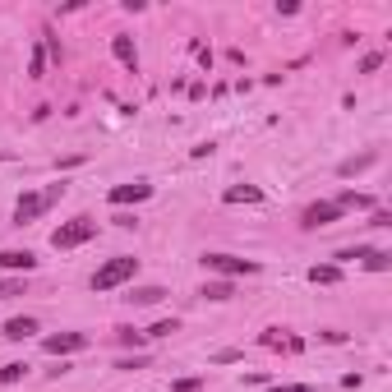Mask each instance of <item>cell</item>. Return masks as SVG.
Here are the masks:
<instances>
[{"label": "cell", "instance_id": "obj_1", "mask_svg": "<svg viewBox=\"0 0 392 392\" xmlns=\"http://www.w3.org/2000/svg\"><path fill=\"white\" fill-rule=\"evenodd\" d=\"M134 272H138V258H134V254H116V258H106L102 268L92 272V291H116V287H125Z\"/></svg>", "mask_w": 392, "mask_h": 392}, {"label": "cell", "instance_id": "obj_2", "mask_svg": "<svg viewBox=\"0 0 392 392\" xmlns=\"http://www.w3.org/2000/svg\"><path fill=\"white\" fill-rule=\"evenodd\" d=\"M92 236H97V222L92 217H74V222H61V227L51 231V249H79Z\"/></svg>", "mask_w": 392, "mask_h": 392}, {"label": "cell", "instance_id": "obj_3", "mask_svg": "<svg viewBox=\"0 0 392 392\" xmlns=\"http://www.w3.org/2000/svg\"><path fill=\"white\" fill-rule=\"evenodd\" d=\"M61 194H65V185H51V189H42V194H23V198L14 203V227H28V222H37V217H42V212L51 208Z\"/></svg>", "mask_w": 392, "mask_h": 392}, {"label": "cell", "instance_id": "obj_4", "mask_svg": "<svg viewBox=\"0 0 392 392\" xmlns=\"http://www.w3.org/2000/svg\"><path fill=\"white\" fill-rule=\"evenodd\" d=\"M203 268L217 272V277H249V272H258L254 258H231V254H203Z\"/></svg>", "mask_w": 392, "mask_h": 392}, {"label": "cell", "instance_id": "obj_5", "mask_svg": "<svg viewBox=\"0 0 392 392\" xmlns=\"http://www.w3.org/2000/svg\"><path fill=\"white\" fill-rule=\"evenodd\" d=\"M88 347V332H56V337H42L46 355H74V351Z\"/></svg>", "mask_w": 392, "mask_h": 392}, {"label": "cell", "instance_id": "obj_6", "mask_svg": "<svg viewBox=\"0 0 392 392\" xmlns=\"http://www.w3.org/2000/svg\"><path fill=\"white\" fill-rule=\"evenodd\" d=\"M337 217H342V208H337V203H309V208L300 212V227L305 231H318V227H332V222H337Z\"/></svg>", "mask_w": 392, "mask_h": 392}, {"label": "cell", "instance_id": "obj_7", "mask_svg": "<svg viewBox=\"0 0 392 392\" xmlns=\"http://www.w3.org/2000/svg\"><path fill=\"white\" fill-rule=\"evenodd\" d=\"M0 268L10 272V277H14V272L28 277V272L37 268V254H32V249H0Z\"/></svg>", "mask_w": 392, "mask_h": 392}, {"label": "cell", "instance_id": "obj_8", "mask_svg": "<svg viewBox=\"0 0 392 392\" xmlns=\"http://www.w3.org/2000/svg\"><path fill=\"white\" fill-rule=\"evenodd\" d=\"M111 203H116V208H125V203H143V198H152V185L148 180H134V185H116V189H111Z\"/></svg>", "mask_w": 392, "mask_h": 392}, {"label": "cell", "instance_id": "obj_9", "mask_svg": "<svg viewBox=\"0 0 392 392\" xmlns=\"http://www.w3.org/2000/svg\"><path fill=\"white\" fill-rule=\"evenodd\" d=\"M111 56L125 65V70H138V46H134V37H111Z\"/></svg>", "mask_w": 392, "mask_h": 392}, {"label": "cell", "instance_id": "obj_10", "mask_svg": "<svg viewBox=\"0 0 392 392\" xmlns=\"http://www.w3.org/2000/svg\"><path fill=\"white\" fill-rule=\"evenodd\" d=\"M32 332H37V318H10V323H5V337H10V342H28Z\"/></svg>", "mask_w": 392, "mask_h": 392}, {"label": "cell", "instance_id": "obj_11", "mask_svg": "<svg viewBox=\"0 0 392 392\" xmlns=\"http://www.w3.org/2000/svg\"><path fill=\"white\" fill-rule=\"evenodd\" d=\"M222 198H227V203H263V189H258V185H231Z\"/></svg>", "mask_w": 392, "mask_h": 392}, {"label": "cell", "instance_id": "obj_12", "mask_svg": "<svg viewBox=\"0 0 392 392\" xmlns=\"http://www.w3.org/2000/svg\"><path fill=\"white\" fill-rule=\"evenodd\" d=\"M309 282H314V287H332V282H342V268H337V263H314V268H309Z\"/></svg>", "mask_w": 392, "mask_h": 392}, {"label": "cell", "instance_id": "obj_13", "mask_svg": "<svg viewBox=\"0 0 392 392\" xmlns=\"http://www.w3.org/2000/svg\"><path fill=\"white\" fill-rule=\"evenodd\" d=\"M125 300H130V305H162V300H166V291H162V287H134L130 296H125Z\"/></svg>", "mask_w": 392, "mask_h": 392}, {"label": "cell", "instance_id": "obj_14", "mask_svg": "<svg viewBox=\"0 0 392 392\" xmlns=\"http://www.w3.org/2000/svg\"><path fill=\"white\" fill-rule=\"evenodd\" d=\"M332 203H337V208L347 212V208H369V203H374V198H369V194H355V189H342V194L332 198Z\"/></svg>", "mask_w": 392, "mask_h": 392}, {"label": "cell", "instance_id": "obj_15", "mask_svg": "<svg viewBox=\"0 0 392 392\" xmlns=\"http://www.w3.org/2000/svg\"><path fill=\"white\" fill-rule=\"evenodd\" d=\"M198 296H203V300H231V296H236V287H231L227 277H222V282H208V287L198 291Z\"/></svg>", "mask_w": 392, "mask_h": 392}, {"label": "cell", "instance_id": "obj_16", "mask_svg": "<svg viewBox=\"0 0 392 392\" xmlns=\"http://www.w3.org/2000/svg\"><path fill=\"white\" fill-rule=\"evenodd\" d=\"M374 162H378L374 152H360V157H347V162L337 166V176H355V171H364V166H374Z\"/></svg>", "mask_w": 392, "mask_h": 392}, {"label": "cell", "instance_id": "obj_17", "mask_svg": "<svg viewBox=\"0 0 392 392\" xmlns=\"http://www.w3.org/2000/svg\"><path fill=\"white\" fill-rule=\"evenodd\" d=\"M364 268H369V272H388L392 268V254H388V249H369V254H364Z\"/></svg>", "mask_w": 392, "mask_h": 392}, {"label": "cell", "instance_id": "obj_18", "mask_svg": "<svg viewBox=\"0 0 392 392\" xmlns=\"http://www.w3.org/2000/svg\"><path fill=\"white\" fill-rule=\"evenodd\" d=\"M23 374H28V364H23V360H10V364H5V369H0V383L10 388V383H19V378H23Z\"/></svg>", "mask_w": 392, "mask_h": 392}, {"label": "cell", "instance_id": "obj_19", "mask_svg": "<svg viewBox=\"0 0 392 392\" xmlns=\"http://www.w3.org/2000/svg\"><path fill=\"white\" fill-rule=\"evenodd\" d=\"M10 296H23V277H0V300Z\"/></svg>", "mask_w": 392, "mask_h": 392}, {"label": "cell", "instance_id": "obj_20", "mask_svg": "<svg viewBox=\"0 0 392 392\" xmlns=\"http://www.w3.org/2000/svg\"><path fill=\"white\" fill-rule=\"evenodd\" d=\"M46 74V46H32V79Z\"/></svg>", "mask_w": 392, "mask_h": 392}, {"label": "cell", "instance_id": "obj_21", "mask_svg": "<svg viewBox=\"0 0 392 392\" xmlns=\"http://www.w3.org/2000/svg\"><path fill=\"white\" fill-rule=\"evenodd\" d=\"M171 332H176V318H162V323H152L143 337H171Z\"/></svg>", "mask_w": 392, "mask_h": 392}, {"label": "cell", "instance_id": "obj_22", "mask_svg": "<svg viewBox=\"0 0 392 392\" xmlns=\"http://www.w3.org/2000/svg\"><path fill=\"white\" fill-rule=\"evenodd\" d=\"M116 337H121L125 347H143V332H134V328H116Z\"/></svg>", "mask_w": 392, "mask_h": 392}, {"label": "cell", "instance_id": "obj_23", "mask_svg": "<svg viewBox=\"0 0 392 392\" xmlns=\"http://www.w3.org/2000/svg\"><path fill=\"white\" fill-rule=\"evenodd\" d=\"M378 65H383V51H369V56L360 61V74H374Z\"/></svg>", "mask_w": 392, "mask_h": 392}, {"label": "cell", "instance_id": "obj_24", "mask_svg": "<svg viewBox=\"0 0 392 392\" xmlns=\"http://www.w3.org/2000/svg\"><path fill=\"white\" fill-rule=\"evenodd\" d=\"M176 392H198V378H180V383H176Z\"/></svg>", "mask_w": 392, "mask_h": 392}, {"label": "cell", "instance_id": "obj_25", "mask_svg": "<svg viewBox=\"0 0 392 392\" xmlns=\"http://www.w3.org/2000/svg\"><path fill=\"white\" fill-rule=\"evenodd\" d=\"M272 392H314L309 383H291V388H272Z\"/></svg>", "mask_w": 392, "mask_h": 392}]
</instances>
